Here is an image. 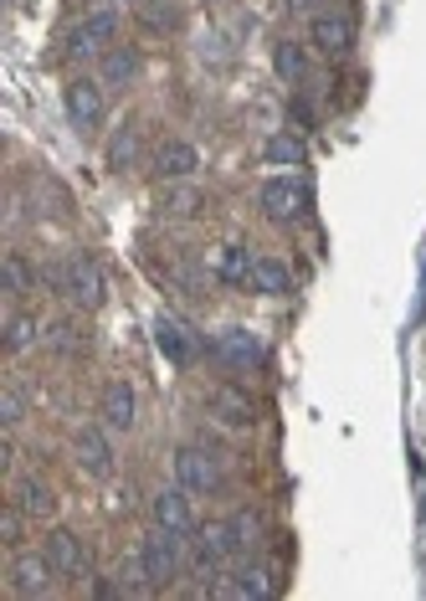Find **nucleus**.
I'll return each instance as SVG.
<instances>
[{
  "label": "nucleus",
  "instance_id": "obj_8",
  "mask_svg": "<svg viewBox=\"0 0 426 601\" xmlns=\"http://www.w3.org/2000/svg\"><path fill=\"white\" fill-rule=\"evenodd\" d=\"M72 463H78L88 479H113L119 457H113L108 432L103 427H78V432H72Z\"/></svg>",
  "mask_w": 426,
  "mask_h": 601
},
{
  "label": "nucleus",
  "instance_id": "obj_6",
  "mask_svg": "<svg viewBox=\"0 0 426 601\" xmlns=\"http://www.w3.org/2000/svg\"><path fill=\"white\" fill-rule=\"evenodd\" d=\"M175 483L190 489V494H216L221 489V467H216V457L206 447L186 442V447H175Z\"/></svg>",
  "mask_w": 426,
  "mask_h": 601
},
{
  "label": "nucleus",
  "instance_id": "obj_25",
  "mask_svg": "<svg viewBox=\"0 0 426 601\" xmlns=\"http://www.w3.org/2000/svg\"><path fill=\"white\" fill-rule=\"evenodd\" d=\"M273 72H278L283 82H304V78H308L304 41H278V47H273Z\"/></svg>",
  "mask_w": 426,
  "mask_h": 601
},
{
  "label": "nucleus",
  "instance_id": "obj_28",
  "mask_svg": "<svg viewBox=\"0 0 426 601\" xmlns=\"http://www.w3.org/2000/svg\"><path fill=\"white\" fill-rule=\"evenodd\" d=\"M21 524H27V509H16V504L0 509V545H21V540H27Z\"/></svg>",
  "mask_w": 426,
  "mask_h": 601
},
{
  "label": "nucleus",
  "instance_id": "obj_27",
  "mask_svg": "<svg viewBox=\"0 0 426 601\" xmlns=\"http://www.w3.org/2000/svg\"><path fill=\"white\" fill-rule=\"evenodd\" d=\"M0 339H6V349H11V355H16V349H31L41 339V319H37V314H11Z\"/></svg>",
  "mask_w": 426,
  "mask_h": 601
},
{
  "label": "nucleus",
  "instance_id": "obj_5",
  "mask_svg": "<svg viewBox=\"0 0 426 601\" xmlns=\"http://www.w3.org/2000/svg\"><path fill=\"white\" fill-rule=\"evenodd\" d=\"M57 575H62V571L52 565V555H47V550H27V555H16V561H11V571H6V587H11L16 597H47Z\"/></svg>",
  "mask_w": 426,
  "mask_h": 601
},
{
  "label": "nucleus",
  "instance_id": "obj_26",
  "mask_svg": "<svg viewBox=\"0 0 426 601\" xmlns=\"http://www.w3.org/2000/svg\"><path fill=\"white\" fill-rule=\"evenodd\" d=\"M211 406H216V416H221V422H231V427H247V422H252V401L241 396L237 386H221V391H211Z\"/></svg>",
  "mask_w": 426,
  "mask_h": 601
},
{
  "label": "nucleus",
  "instance_id": "obj_3",
  "mask_svg": "<svg viewBox=\"0 0 426 601\" xmlns=\"http://www.w3.org/2000/svg\"><path fill=\"white\" fill-rule=\"evenodd\" d=\"M262 216L267 221H278V227H294V221H304L308 206H314V190L298 180V175H273L262 186Z\"/></svg>",
  "mask_w": 426,
  "mask_h": 601
},
{
  "label": "nucleus",
  "instance_id": "obj_24",
  "mask_svg": "<svg viewBox=\"0 0 426 601\" xmlns=\"http://www.w3.org/2000/svg\"><path fill=\"white\" fill-rule=\"evenodd\" d=\"M252 288H257V294L283 298L288 288H294V273H288V263H283V257H257V267H252Z\"/></svg>",
  "mask_w": 426,
  "mask_h": 601
},
{
  "label": "nucleus",
  "instance_id": "obj_15",
  "mask_svg": "<svg viewBox=\"0 0 426 601\" xmlns=\"http://www.w3.org/2000/svg\"><path fill=\"white\" fill-rule=\"evenodd\" d=\"M196 170H200V149L190 145V139H165V145L155 149V175H160L165 186H175V180H190Z\"/></svg>",
  "mask_w": 426,
  "mask_h": 601
},
{
  "label": "nucleus",
  "instance_id": "obj_23",
  "mask_svg": "<svg viewBox=\"0 0 426 601\" xmlns=\"http://www.w3.org/2000/svg\"><path fill=\"white\" fill-rule=\"evenodd\" d=\"M227 540H231V550H237V561H241V555H252V550L262 545V514H252V509L231 514V520H227Z\"/></svg>",
  "mask_w": 426,
  "mask_h": 601
},
{
  "label": "nucleus",
  "instance_id": "obj_29",
  "mask_svg": "<svg viewBox=\"0 0 426 601\" xmlns=\"http://www.w3.org/2000/svg\"><path fill=\"white\" fill-rule=\"evenodd\" d=\"M21 416H27V401H21V391H0V427L11 432V427H21Z\"/></svg>",
  "mask_w": 426,
  "mask_h": 601
},
{
  "label": "nucleus",
  "instance_id": "obj_20",
  "mask_svg": "<svg viewBox=\"0 0 426 601\" xmlns=\"http://www.w3.org/2000/svg\"><path fill=\"white\" fill-rule=\"evenodd\" d=\"M262 160H267V165H283V170H298V165H308L304 134H294V129L267 134V139H262Z\"/></svg>",
  "mask_w": 426,
  "mask_h": 601
},
{
  "label": "nucleus",
  "instance_id": "obj_19",
  "mask_svg": "<svg viewBox=\"0 0 426 601\" xmlns=\"http://www.w3.org/2000/svg\"><path fill=\"white\" fill-rule=\"evenodd\" d=\"M103 160H108V170H113V175H129L133 165L145 160V139H139V124H123V129L108 139Z\"/></svg>",
  "mask_w": 426,
  "mask_h": 601
},
{
  "label": "nucleus",
  "instance_id": "obj_22",
  "mask_svg": "<svg viewBox=\"0 0 426 601\" xmlns=\"http://www.w3.org/2000/svg\"><path fill=\"white\" fill-rule=\"evenodd\" d=\"M37 283H41V273H37V267H31L21 253H6V257H0V288H6L11 298L31 294Z\"/></svg>",
  "mask_w": 426,
  "mask_h": 601
},
{
  "label": "nucleus",
  "instance_id": "obj_21",
  "mask_svg": "<svg viewBox=\"0 0 426 601\" xmlns=\"http://www.w3.org/2000/svg\"><path fill=\"white\" fill-rule=\"evenodd\" d=\"M216 597H247V601L273 597V571L267 565H241L231 581H216Z\"/></svg>",
  "mask_w": 426,
  "mask_h": 601
},
{
  "label": "nucleus",
  "instance_id": "obj_13",
  "mask_svg": "<svg viewBox=\"0 0 426 601\" xmlns=\"http://www.w3.org/2000/svg\"><path fill=\"white\" fill-rule=\"evenodd\" d=\"M155 349H160L175 371H186L196 361V339H190V329L175 314H155Z\"/></svg>",
  "mask_w": 426,
  "mask_h": 601
},
{
  "label": "nucleus",
  "instance_id": "obj_32",
  "mask_svg": "<svg viewBox=\"0 0 426 601\" xmlns=\"http://www.w3.org/2000/svg\"><path fill=\"white\" fill-rule=\"evenodd\" d=\"M283 6H288L294 16H319L324 6H329V0H283Z\"/></svg>",
  "mask_w": 426,
  "mask_h": 601
},
{
  "label": "nucleus",
  "instance_id": "obj_10",
  "mask_svg": "<svg viewBox=\"0 0 426 601\" xmlns=\"http://www.w3.org/2000/svg\"><path fill=\"white\" fill-rule=\"evenodd\" d=\"M308 41H314V52L324 57H345L355 47V21L345 11H319L308 16Z\"/></svg>",
  "mask_w": 426,
  "mask_h": 601
},
{
  "label": "nucleus",
  "instance_id": "obj_2",
  "mask_svg": "<svg viewBox=\"0 0 426 601\" xmlns=\"http://www.w3.org/2000/svg\"><path fill=\"white\" fill-rule=\"evenodd\" d=\"M139 561H145V571H149V587H170L175 575L186 571V534L155 524V530L139 540Z\"/></svg>",
  "mask_w": 426,
  "mask_h": 601
},
{
  "label": "nucleus",
  "instance_id": "obj_11",
  "mask_svg": "<svg viewBox=\"0 0 426 601\" xmlns=\"http://www.w3.org/2000/svg\"><path fill=\"white\" fill-rule=\"evenodd\" d=\"M139 72H145V57L133 41H113L98 57V82H108V88H129V82H139Z\"/></svg>",
  "mask_w": 426,
  "mask_h": 601
},
{
  "label": "nucleus",
  "instance_id": "obj_12",
  "mask_svg": "<svg viewBox=\"0 0 426 601\" xmlns=\"http://www.w3.org/2000/svg\"><path fill=\"white\" fill-rule=\"evenodd\" d=\"M98 412H103L108 432H133V422H139V396H133L129 381H108L103 396H98Z\"/></svg>",
  "mask_w": 426,
  "mask_h": 601
},
{
  "label": "nucleus",
  "instance_id": "obj_4",
  "mask_svg": "<svg viewBox=\"0 0 426 601\" xmlns=\"http://www.w3.org/2000/svg\"><path fill=\"white\" fill-rule=\"evenodd\" d=\"M119 41V16L113 11H88L78 27L67 31V52L72 57H103Z\"/></svg>",
  "mask_w": 426,
  "mask_h": 601
},
{
  "label": "nucleus",
  "instance_id": "obj_18",
  "mask_svg": "<svg viewBox=\"0 0 426 601\" xmlns=\"http://www.w3.org/2000/svg\"><path fill=\"white\" fill-rule=\"evenodd\" d=\"M41 550L52 555V565H57L62 575H82V571H88V550H82V540H78L72 530H47Z\"/></svg>",
  "mask_w": 426,
  "mask_h": 601
},
{
  "label": "nucleus",
  "instance_id": "obj_31",
  "mask_svg": "<svg viewBox=\"0 0 426 601\" xmlns=\"http://www.w3.org/2000/svg\"><path fill=\"white\" fill-rule=\"evenodd\" d=\"M165 206H170L175 216H190V211H200V206H206V196H200V190H170V196H165Z\"/></svg>",
  "mask_w": 426,
  "mask_h": 601
},
{
  "label": "nucleus",
  "instance_id": "obj_7",
  "mask_svg": "<svg viewBox=\"0 0 426 601\" xmlns=\"http://www.w3.org/2000/svg\"><path fill=\"white\" fill-rule=\"evenodd\" d=\"M211 355L221 365H231V371H257V365L267 361V345L257 339L252 329H241V324H231V329H221L211 339Z\"/></svg>",
  "mask_w": 426,
  "mask_h": 601
},
{
  "label": "nucleus",
  "instance_id": "obj_14",
  "mask_svg": "<svg viewBox=\"0 0 426 601\" xmlns=\"http://www.w3.org/2000/svg\"><path fill=\"white\" fill-rule=\"evenodd\" d=\"M190 489H180V483H175V489H160V494H155V524H165V530H175V534H196L200 524H196V509H190Z\"/></svg>",
  "mask_w": 426,
  "mask_h": 601
},
{
  "label": "nucleus",
  "instance_id": "obj_9",
  "mask_svg": "<svg viewBox=\"0 0 426 601\" xmlns=\"http://www.w3.org/2000/svg\"><path fill=\"white\" fill-rule=\"evenodd\" d=\"M62 108H67V119L78 124V129H93V124H103V108H108L103 82L72 78V82L62 88Z\"/></svg>",
  "mask_w": 426,
  "mask_h": 601
},
{
  "label": "nucleus",
  "instance_id": "obj_1",
  "mask_svg": "<svg viewBox=\"0 0 426 601\" xmlns=\"http://www.w3.org/2000/svg\"><path fill=\"white\" fill-rule=\"evenodd\" d=\"M41 278L52 283V288H57V294H62L72 308H82V314H93V308L103 304V273H98L93 257L72 253V257H62V263L41 267Z\"/></svg>",
  "mask_w": 426,
  "mask_h": 601
},
{
  "label": "nucleus",
  "instance_id": "obj_17",
  "mask_svg": "<svg viewBox=\"0 0 426 601\" xmlns=\"http://www.w3.org/2000/svg\"><path fill=\"white\" fill-rule=\"evenodd\" d=\"M252 267H257V257L241 247V242H227V247H216V263H211V273L227 288H252Z\"/></svg>",
  "mask_w": 426,
  "mask_h": 601
},
{
  "label": "nucleus",
  "instance_id": "obj_16",
  "mask_svg": "<svg viewBox=\"0 0 426 601\" xmlns=\"http://www.w3.org/2000/svg\"><path fill=\"white\" fill-rule=\"evenodd\" d=\"M11 504H16V509H27V520H52V514H57V494H52V483L37 479V473H27V479H16Z\"/></svg>",
  "mask_w": 426,
  "mask_h": 601
},
{
  "label": "nucleus",
  "instance_id": "obj_30",
  "mask_svg": "<svg viewBox=\"0 0 426 601\" xmlns=\"http://www.w3.org/2000/svg\"><path fill=\"white\" fill-rule=\"evenodd\" d=\"M47 339H52L57 349H78V345H88V329L78 334V324L62 319V324H47Z\"/></svg>",
  "mask_w": 426,
  "mask_h": 601
}]
</instances>
